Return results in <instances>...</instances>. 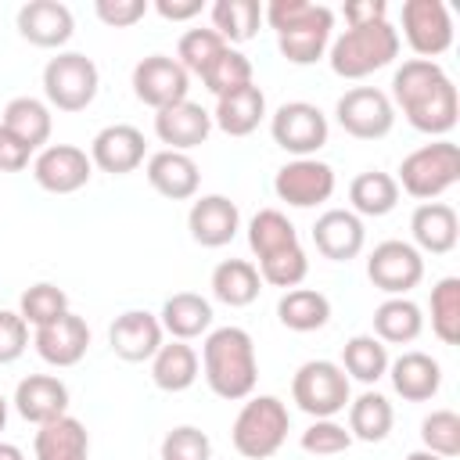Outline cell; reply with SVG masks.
<instances>
[{"mask_svg":"<svg viewBox=\"0 0 460 460\" xmlns=\"http://www.w3.org/2000/svg\"><path fill=\"white\" fill-rule=\"evenodd\" d=\"M65 313H72V309H68V295H65L58 284L40 280V284H32V288L22 291L18 316H22L25 323H32V327H47V323L61 320Z\"/></svg>","mask_w":460,"mask_h":460,"instance_id":"obj_41","label":"cell"},{"mask_svg":"<svg viewBox=\"0 0 460 460\" xmlns=\"http://www.w3.org/2000/svg\"><path fill=\"white\" fill-rule=\"evenodd\" d=\"M187 90H190V75L169 54H147L133 68V93L140 104H147L155 111L187 101Z\"/></svg>","mask_w":460,"mask_h":460,"instance_id":"obj_13","label":"cell"},{"mask_svg":"<svg viewBox=\"0 0 460 460\" xmlns=\"http://www.w3.org/2000/svg\"><path fill=\"white\" fill-rule=\"evenodd\" d=\"M313 244L323 259L331 262H349L363 252L367 244V230H363V219L352 212V208H327L316 216L313 223Z\"/></svg>","mask_w":460,"mask_h":460,"instance_id":"obj_18","label":"cell"},{"mask_svg":"<svg viewBox=\"0 0 460 460\" xmlns=\"http://www.w3.org/2000/svg\"><path fill=\"white\" fill-rule=\"evenodd\" d=\"M338 126L356 140H381L395 126V108L385 90L377 86H352L334 104Z\"/></svg>","mask_w":460,"mask_h":460,"instance_id":"obj_10","label":"cell"},{"mask_svg":"<svg viewBox=\"0 0 460 460\" xmlns=\"http://www.w3.org/2000/svg\"><path fill=\"white\" fill-rule=\"evenodd\" d=\"M144 155H147V140L137 126L129 122H115V126H104L93 144H90V162L101 169V172H111V176H126L133 169L144 165Z\"/></svg>","mask_w":460,"mask_h":460,"instance_id":"obj_16","label":"cell"},{"mask_svg":"<svg viewBox=\"0 0 460 460\" xmlns=\"http://www.w3.org/2000/svg\"><path fill=\"white\" fill-rule=\"evenodd\" d=\"M14 410L29 424H47L68 413V385L54 374H29L14 388Z\"/></svg>","mask_w":460,"mask_h":460,"instance_id":"obj_23","label":"cell"},{"mask_svg":"<svg viewBox=\"0 0 460 460\" xmlns=\"http://www.w3.org/2000/svg\"><path fill=\"white\" fill-rule=\"evenodd\" d=\"M291 399L302 413H309L313 420H323V417H334L349 406L352 388H349V377L338 363L309 359L291 377Z\"/></svg>","mask_w":460,"mask_h":460,"instance_id":"obj_8","label":"cell"},{"mask_svg":"<svg viewBox=\"0 0 460 460\" xmlns=\"http://www.w3.org/2000/svg\"><path fill=\"white\" fill-rule=\"evenodd\" d=\"M388 14L385 0H359V4H345V22L349 25H367V22H381Z\"/></svg>","mask_w":460,"mask_h":460,"instance_id":"obj_52","label":"cell"},{"mask_svg":"<svg viewBox=\"0 0 460 460\" xmlns=\"http://www.w3.org/2000/svg\"><path fill=\"white\" fill-rule=\"evenodd\" d=\"M406 460H442V456H435V453H428V449H417V453H410Z\"/></svg>","mask_w":460,"mask_h":460,"instance_id":"obj_54","label":"cell"},{"mask_svg":"<svg viewBox=\"0 0 460 460\" xmlns=\"http://www.w3.org/2000/svg\"><path fill=\"white\" fill-rule=\"evenodd\" d=\"M395 58H399V29H392L388 18L367 22V25H349L327 47L331 72L341 79H367L370 72L392 65Z\"/></svg>","mask_w":460,"mask_h":460,"instance_id":"obj_4","label":"cell"},{"mask_svg":"<svg viewBox=\"0 0 460 460\" xmlns=\"http://www.w3.org/2000/svg\"><path fill=\"white\" fill-rule=\"evenodd\" d=\"M223 47H230V43H223V36H219L216 29H187V32L180 36V43H176V61L187 68V75H190V72L201 75V72L219 58Z\"/></svg>","mask_w":460,"mask_h":460,"instance_id":"obj_43","label":"cell"},{"mask_svg":"<svg viewBox=\"0 0 460 460\" xmlns=\"http://www.w3.org/2000/svg\"><path fill=\"white\" fill-rule=\"evenodd\" d=\"M273 194L291 208H316L334 194V169L320 158H291L277 169Z\"/></svg>","mask_w":460,"mask_h":460,"instance_id":"obj_14","label":"cell"},{"mask_svg":"<svg viewBox=\"0 0 460 460\" xmlns=\"http://www.w3.org/2000/svg\"><path fill=\"white\" fill-rule=\"evenodd\" d=\"M291 431V413L277 395H248L237 410L230 442L244 460H270Z\"/></svg>","mask_w":460,"mask_h":460,"instance_id":"obj_5","label":"cell"},{"mask_svg":"<svg viewBox=\"0 0 460 460\" xmlns=\"http://www.w3.org/2000/svg\"><path fill=\"white\" fill-rule=\"evenodd\" d=\"M0 460H25V453L14 442H0Z\"/></svg>","mask_w":460,"mask_h":460,"instance_id":"obj_53","label":"cell"},{"mask_svg":"<svg viewBox=\"0 0 460 460\" xmlns=\"http://www.w3.org/2000/svg\"><path fill=\"white\" fill-rule=\"evenodd\" d=\"M162 460H212V438L194 424H180L165 431Z\"/></svg>","mask_w":460,"mask_h":460,"instance_id":"obj_47","label":"cell"},{"mask_svg":"<svg viewBox=\"0 0 460 460\" xmlns=\"http://www.w3.org/2000/svg\"><path fill=\"white\" fill-rule=\"evenodd\" d=\"M431 331L442 345H460V277H442L431 288Z\"/></svg>","mask_w":460,"mask_h":460,"instance_id":"obj_40","label":"cell"},{"mask_svg":"<svg viewBox=\"0 0 460 460\" xmlns=\"http://www.w3.org/2000/svg\"><path fill=\"white\" fill-rule=\"evenodd\" d=\"M32 345H36L40 359L50 363V367H75L90 349V327H86L83 316L65 313L61 320H54L47 327H36Z\"/></svg>","mask_w":460,"mask_h":460,"instance_id":"obj_22","label":"cell"},{"mask_svg":"<svg viewBox=\"0 0 460 460\" xmlns=\"http://www.w3.org/2000/svg\"><path fill=\"white\" fill-rule=\"evenodd\" d=\"M349 201L356 216H388L399 205V183L392 172L381 169H367L349 183Z\"/></svg>","mask_w":460,"mask_h":460,"instance_id":"obj_35","label":"cell"},{"mask_svg":"<svg viewBox=\"0 0 460 460\" xmlns=\"http://www.w3.org/2000/svg\"><path fill=\"white\" fill-rule=\"evenodd\" d=\"M208 14H212V29L223 36V43H244L262 25L259 0H216Z\"/></svg>","mask_w":460,"mask_h":460,"instance_id":"obj_39","label":"cell"},{"mask_svg":"<svg viewBox=\"0 0 460 460\" xmlns=\"http://www.w3.org/2000/svg\"><path fill=\"white\" fill-rule=\"evenodd\" d=\"M410 234H413V248L428 252V255H449L456 248L460 237V223L453 205L446 201H420L410 216Z\"/></svg>","mask_w":460,"mask_h":460,"instance_id":"obj_24","label":"cell"},{"mask_svg":"<svg viewBox=\"0 0 460 460\" xmlns=\"http://www.w3.org/2000/svg\"><path fill=\"white\" fill-rule=\"evenodd\" d=\"M29 158H32V151L11 129L0 126V172H22L29 165Z\"/></svg>","mask_w":460,"mask_h":460,"instance_id":"obj_50","label":"cell"},{"mask_svg":"<svg viewBox=\"0 0 460 460\" xmlns=\"http://www.w3.org/2000/svg\"><path fill=\"white\" fill-rule=\"evenodd\" d=\"M262 22L277 32V47L291 65H316L331 47L334 11L309 0H270Z\"/></svg>","mask_w":460,"mask_h":460,"instance_id":"obj_3","label":"cell"},{"mask_svg":"<svg viewBox=\"0 0 460 460\" xmlns=\"http://www.w3.org/2000/svg\"><path fill=\"white\" fill-rule=\"evenodd\" d=\"M29 349V323L14 309H0V367L22 359Z\"/></svg>","mask_w":460,"mask_h":460,"instance_id":"obj_48","label":"cell"},{"mask_svg":"<svg viewBox=\"0 0 460 460\" xmlns=\"http://www.w3.org/2000/svg\"><path fill=\"white\" fill-rule=\"evenodd\" d=\"M420 442L428 453H435L442 460L460 456V417L453 410H431L420 420Z\"/></svg>","mask_w":460,"mask_h":460,"instance_id":"obj_44","label":"cell"},{"mask_svg":"<svg viewBox=\"0 0 460 460\" xmlns=\"http://www.w3.org/2000/svg\"><path fill=\"white\" fill-rule=\"evenodd\" d=\"M201 359L187 341H162V349L151 356V381L162 392H187L198 381Z\"/></svg>","mask_w":460,"mask_h":460,"instance_id":"obj_31","label":"cell"},{"mask_svg":"<svg viewBox=\"0 0 460 460\" xmlns=\"http://www.w3.org/2000/svg\"><path fill=\"white\" fill-rule=\"evenodd\" d=\"M147 0H97L93 14L108 25V29H129L147 14Z\"/></svg>","mask_w":460,"mask_h":460,"instance_id":"obj_49","label":"cell"},{"mask_svg":"<svg viewBox=\"0 0 460 460\" xmlns=\"http://www.w3.org/2000/svg\"><path fill=\"white\" fill-rule=\"evenodd\" d=\"M147 183L169 198V201H187L198 194V183H201V172H198V162L183 151H155L147 158Z\"/></svg>","mask_w":460,"mask_h":460,"instance_id":"obj_25","label":"cell"},{"mask_svg":"<svg viewBox=\"0 0 460 460\" xmlns=\"http://www.w3.org/2000/svg\"><path fill=\"white\" fill-rule=\"evenodd\" d=\"M367 277L388 298H406L424 280V255L410 241H381L367 259Z\"/></svg>","mask_w":460,"mask_h":460,"instance_id":"obj_11","label":"cell"},{"mask_svg":"<svg viewBox=\"0 0 460 460\" xmlns=\"http://www.w3.org/2000/svg\"><path fill=\"white\" fill-rule=\"evenodd\" d=\"M155 11L165 22H190L205 11V0H155Z\"/></svg>","mask_w":460,"mask_h":460,"instance_id":"obj_51","label":"cell"},{"mask_svg":"<svg viewBox=\"0 0 460 460\" xmlns=\"http://www.w3.org/2000/svg\"><path fill=\"white\" fill-rule=\"evenodd\" d=\"M208 288H212V298L216 302H223L230 309H244V305H252L259 298L262 277H259L255 262H248V259H223L212 270Z\"/></svg>","mask_w":460,"mask_h":460,"instance_id":"obj_30","label":"cell"},{"mask_svg":"<svg viewBox=\"0 0 460 460\" xmlns=\"http://www.w3.org/2000/svg\"><path fill=\"white\" fill-rule=\"evenodd\" d=\"M162 323L155 313L147 309H126L122 316H115V323L108 327V345L119 359L126 363H144L162 349Z\"/></svg>","mask_w":460,"mask_h":460,"instance_id":"obj_19","label":"cell"},{"mask_svg":"<svg viewBox=\"0 0 460 460\" xmlns=\"http://www.w3.org/2000/svg\"><path fill=\"white\" fill-rule=\"evenodd\" d=\"M392 108L402 111V119L428 137H446L456 126L460 115V97L453 79L438 61L410 58L395 68L392 75Z\"/></svg>","mask_w":460,"mask_h":460,"instance_id":"obj_1","label":"cell"},{"mask_svg":"<svg viewBox=\"0 0 460 460\" xmlns=\"http://www.w3.org/2000/svg\"><path fill=\"white\" fill-rule=\"evenodd\" d=\"M262 119H266V93L255 83L237 86V90L216 97L212 126H219L226 137H248V133L259 129Z\"/></svg>","mask_w":460,"mask_h":460,"instance_id":"obj_26","label":"cell"},{"mask_svg":"<svg viewBox=\"0 0 460 460\" xmlns=\"http://www.w3.org/2000/svg\"><path fill=\"white\" fill-rule=\"evenodd\" d=\"M4 424H7V399L0 395V431H4Z\"/></svg>","mask_w":460,"mask_h":460,"instance_id":"obj_55","label":"cell"},{"mask_svg":"<svg viewBox=\"0 0 460 460\" xmlns=\"http://www.w3.org/2000/svg\"><path fill=\"white\" fill-rule=\"evenodd\" d=\"M291 244H298V230H295V223L280 208H259L252 216V223H248V248H252V255L259 262L277 255V252H284V248H291Z\"/></svg>","mask_w":460,"mask_h":460,"instance_id":"obj_37","label":"cell"},{"mask_svg":"<svg viewBox=\"0 0 460 460\" xmlns=\"http://www.w3.org/2000/svg\"><path fill=\"white\" fill-rule=\"evenodd\" d=\"M388 377H392L395 395H402L406 402H428L442 385V367L428 352L413 349L388 363Z\"/></svg>","mask_w":460,"mask_h":460,"instance_id":"obj_27","label":"cell"},{"mask_svg":"<svg viewBox=\"0 0 460 460\" xmlns=\"http://www.w3.org/2000/svg\"><path fill=\"white\" fill-rule=\"evenodd\" d=\"M277 320H280L288 331L309 334V331L327 327V320H331V302H327V295L316 291V288H291V291H284L280 302H277Z\"/></svg>","mask_w":460,"mask_h":460,"instance_id":"obj_33","label":"cell"},{"mask_svg":"<svg viewBox=\"0 0 460 460\" xmlns=\"http://www.w3.org/2000/svg\"><path fill=\"white\" fill-rule=\"evenodd\" d=\"M75 32V18L58 0H29L18 7V36L43 50H61Z\"/></svg>","mask_w":460,"mask_h":460,"instance_id":"obj_17","label":"cell"},{"mask_svg":"<svg viewBox=\"0 0 460 460\" xmlns=\"http://www.w3.org/2000/svg\"><path fill=\"white\" fill-rule=\"evenodd\" d=\"M162 331H169L176 341H190L212 331V302L201 298L198 291H176L162 302L158 313Z\"/></svg>","mask_w":460,"mask_h":460,"instance_id":"obj_28","label":"cell"},{"mask_svg":"<svg viewBox=\"0 0 460 460\" xmlns=\"http://www.w3.org/2000/svg\"><path fill=\"white\" fill-rule=\"evenodd\" d=\"M395 424L392 402L381 392H363L356 399H349V435L359 442H385L388 431Z\"/></svg>","mask_w":460,"mask_h":460,"instance_id":"obj_36","label":"cell"},{"mask_svg":"<svg viewBox=\"0 0 460 460\" xmlns=\"http://www.w3.org/2000/svg\"><path fill=\"white\" fill-rule=\"evenodd\" d=\"M255 270H259L262 284H273V288L291 291V288H298V284L305 280V273H309V259H305L302 244H291V248H284V252L262 259Z\"/></svg>","mask_w":460,"mask_h":460,"instance_id":"obj_45","label":"cell"},{"mask_svg":"<svg viewBox=\"0 0 460 460\" xmlns=\"http://www.w3.org/2000/svg\"><path fill=\"white\" fill-rule=\"evenodd\" d=\"M97 86H101V72L93 58L79 50H58L43 65V93L47 104L58 111H86L97 97Z\"/></svg>","mask_w":460,"mask_h":460,"instance_id":"obj_7","label":"cell"},{"mask_svg":"<svg viewBox=\"0 0 460 460\" xmlns=\"http://www.w3.org/2000/svg\"><path fill=\"white\" fill-rule=\"evenodd\" d=\"M4 129H11L29 151H43V144L50 140V129H54V119H50V108L36 97H14L7 101L4 108V119H0Z\"/></svg>","mask_w":460,"mask_h":460,"instance_id":"obj_34","label":"cell"},{"mask_svg":"<svg viewBox=\"0 0 460 460\" xmlns=\"http://www.w3.org/2000/svg\"><path fill=\"white\" fill-rule=\"evenodd\" d=\"M208 133H212V111H205L194 101H180L155 111V137L165 144V151L187 155L190 147H201Z\"/></svg>","mask_w":460,"mask_h":460,"instance_id":"obj_20","label":"cell"},{"mask_svg":"<svg viewBox=\"0 0 460 460\" xmlns=\"http://www.w3.org/2000/svg\"><path fill=\"white\" fill-rule=\"evenodd\" d=\"M402 36L410 50L424 61H435L453 47V18L442 0H406L402 4Z\"/></svg>","mask_w":460,"mask_h":460,"instance_id":"obj_12","label":"cell"},{"mask_svg":"<svg viewBox=\"0 0 460 460\" xmlns=\"http://www.w3.org/2000/svg\"><path fill=\"white\" fill-rule=\"evenodd\" d=\"M201 370H205V385L212 388V395L226 402L248 399L259 381V359H255L252 334L234 323L208 331L201 345Z\"/></svg>","mask_w":460,"mask_h":460,"instance_id":"obj_2","label":"cell"},{"mask_svg":"<svg viewBox=\"0 0 460 460\" xmlns=\"http://www.w3.org/2000/svg\"><path fill=\"white\" fill-rule=\"evenodd\" d=\"M460 180V147L453 140H435L417 151H410L399 162V190H406L417 201H435Z\"/></svg>","mask_w":460,"mask_h":460,"instance_id":"obj_6","label":"cell"},{"mask_svg":"<svg viewBox=\"0 0 460 460\" xmlns=\"http://www.w3.org/2000/svg\"><path fill=\"white\" fill-rule=\"evenodd\" d=\"M187 230L201 248H223L241 230V212L226 194H201L187 212Z\"/></svg>","mask_w":460,"mask_h":460,"instance_id":"obj_21","label":"cell"},{"mask_svg":"<svg viewBox=\"0 0 460 460\" xmlns=\"http://www.w3.org/2000/svg\"><path fill=\"white\" fill-rule=\"evenodd\" d=\"M424 331V313L410 298H385L374 309V338L381 345H410Z\"/></svg>","mask_w":460,"mask_h":460,"instance_id":"obj_32","label":"cell"},{"mask_svg":"<svg viewBox=\"0 0 460 460\" xmlns=\"http://www.w3.org/2000/svg\"><path fill=\"white\" fill-rule=\"evenodd\" d=\"M201 83L216 97L237 90V86H248L252 83V61H248V54H241L237 47H223L219 58L201 72Z\"/></svg>","mask_w":460,"mask_h":460,"instance_id":"obj_42","label":"cell"},{"mask_svg":"<svg viewBox=\"0 0 460 460\" xmlns=\"http://www.w3.org/2000/svg\"><path fill=\"white\" fill-rule=\"evenodd\" d=\"M270 137L280 151H288L295 158H313L327 144L331 126H327V115L316 104L288 101L270 115Z\"/></svg>","mask_w":460,"mask_h":460,"instance_id":"obj_9","label":"cell"},{"mask_svg":"<svg viewBox=\"0 0 460 460\" xmlns=\"http://www.w3.org/2000/svg\"><path fill=\"white\" fill-rule=\"evenodd\" d=\"M32 453L36 460H90V435L83 428V420L75 417H58L40 424L36 438H32Z\"/></svg>","mask_w":460,"mask_h":460,"instance_id":"obj_29","label":"cell"},{"mask_svg":"<svg viewBox=\"0 0 460 460\" xmlns=\"http://www.w3.org/2000/svg\"><path fill=\"white\" fill-rule=\"evenodd\" d=\"M388 345H381L374 334H356V338H349L345 341V349H341V370H345V377H356V381H363V385H374V381H381L385 374H388Z\"/></svg>","mask_w":460,"mask_h":460,"instance_id":"obj_38","label":"cell"},{"mask_svg":"<svg viewBox=\"0 0 460 460\" xmlns=\"http://www.w3.org/2000/svg\"><path fill=\"white\" fill-rule=\"evenodd\" d=\"M302 449L313 453V456H338L352 446V435L345 424H338L334 417H323V420H313L305 431H302Z\"/></svg>","mask_w":460,"mask_h":460,"instance_id":"obj_46","label":"cell"},{"mask_svg":"<svg viewBox=\"0 0 460 460\" xmlns=\"http://www.w3.org/2000/svg\"><path fill=\"white\" fill-rule=\"evenodd\" d=\"M90 176H93V162L75 144H47L32 158V180L47 194H75L90 183Z\"/></svg>","mask_w":460,"mask_h":460,"instance_id":"obj_15","label":"cell"}]
</instances>
